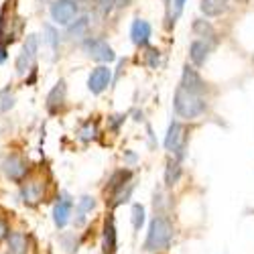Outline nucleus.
Returning a JSON list of instances; mask_svg holds the SVG:
<instances>
[{
    "mask_svg": "<svg viewBox=\"0 0 254 254\" xmlns=\"http://www.w3.org/2000/svg\"><path fill=\"white\" fill-rule=\"evenodd\" d=\"M173 240V224L165 216H155L149 224V232H146L144 240V250L146 252H159L169 248Z\"/></svg>",
    "mask_w": 254,
    "mask_h": 254,
    "instance_id": "obj_1",
    "label": "nucleus"
},
{
    "mask_svg": "<svg viewBox=\"0 0 254 254\" xmlns=\"http://www.w3.org/2000/svg\"><path fill=\"white\" fill-rule=\"evenodd\" d=\"M173 108H175V114L183 120H195L199 118L201 114H205L207 110V102L205 98L201 96H195V94H189L185 92L181 86L175 90V98H173Z\"/></svg>",
    "mask_w": 254,
    "mask_h": 254,
    "instance_id": "obj_2",
    "label": "nucleus"
},
{
    "mask_svg": "<svg viewBox=\"0 0 254 254\" xmlns=\"http://www.w3.org/2000/svg\"><path fill=\"white\" fill-rule=\"evenodd\" d=\"M185 146H187V132H185V128L181 126L179 120H171V124H169V130H167V136H165V149L171 151L177 161H181L183 155H185Z\"/></svg>",
    "mask_w": 254,
    "mask_h": 254,
    "instance_id": "obj_3",
    "label": "nucleus"
},
{
    "mask_svg": "<svg viewBox=\"0 0 254 254\" xmlns=\"http://www.w3.org/2000/svg\"><path fill=\"white\" fill-rule=\"evenodd\" d=\"M81 47H83V51H86L88 57H92L98 63H112L116 59L114 49L106 43L104 39H100V37H88L81 43Z\"/></svg>",
    "mask_w": 254,
    "mask_h": 254,
    "instance_id": "obj_4",
    "label": "nucleus"
},
{
    "mask_svg": "<svg viewBox=\"0 0 254 254\" xmlns=\"http://www.w3.org/2000/svg\"><path fill=\"white\" fill-rule=\"evenodd\" d=\"M37 53H39V37L37 35H29L25 39V45H23V51L16 57V73L18 75H25L27 71L35 69V59H37Z\"/></svg>",
    "mask_w": 254,
    "mask_h": 254,
    "instance_id": "obj_5",
    "label": "nucleus"
},
{
    "mask_svg": "<svg viewBox=\"0 0 254 254\" xmlns=\"http://www.w3.org/2000/svg\"><path fill=\"white\" fill-rule=\"evenodd\" d=\"M77 12H79V6L75 0H53L51 4V18L53 23L61 27H69L77 18Z\"/></svg>",
    "mask_w": 254,
    "mask_h": 254,
    "instance_id": "obj_6",
    "label": "nucleus"
},
{
    "mask_svg": "<svg viewBox=\"0 0 254 254\" xmlns=\"http://www.w3.org/2000/svg\"><path fill=\"white\" fill-rule=\"evenodd\" d=\"M2 171H4V175H6L10 181L23 183L25 177H27V173H29V163H27V159H23L20 155L12 153V155H6V157H4V161H2Z\"/></svg>",
    "mask_w": 254,
    "mask_h": 254,
    "instance_id": "obj_7",
    "label": "nucleus"
},
{
    "mask_svg": "<svg viewBox=\"0 0 254 254\" xmlns=\"http://www.w3.org/2000/svg\"><path fill=\"white\" fill-rule=\"evenodd\" d=\"M181 88L185 92H189V94L201 96L207 90V83L201 79V75L197 73V69H193L191 65H185L183 67V73H181Z\"/></svg>",
    "mask_w": 254,
    "mask_h": 254,
    "instance_id": "obj_8",
    "label": "nucleus"
},
{
    "mask_svg": "<svg viewBox=\"0 0 254 254\" xmlns=\"http://www.w3.org/2000/svg\"><path fill=\"white\" fill-rule=\"evenodd\" d=\"M110 81H112V69L108 65H98L92 69L88 77V90L98 96L110 86Z\"/></svg>",
    "mask_w": 254,
    "mask_h": 254,
    "instance_id": "obj_9",
    "label": "nucleus"
},
{
    "mask_svg": "<svg viewBox=\"0 0 254 254\" xmlns=\"http://www.w3.org/2000/svg\"><path fill=\"white\" fill-rule=\"evenodd\" d=\"M20 197L27 205H37L43 201L45 197V183L41 179H33V181H27L23 183V189H20Z\"/></svg>",
    "mask_w": 254,
    "mask_h": 254,
    "instance_id": "obj_10",
    "label": "nucleus"
},
{
    "mask_svg": "<svg viewBox=\"0 0 254 254\" xmlns=\"http://www.w3.org/2000/svg\"><path fill=\"white\" fill-rule=\"evenodd\" d=\"M65 96H67V83L65 79H59L47 96V110L51 114H57L63 108V104H65Z\"/></svg>",
    "mask_w": 254,
    "mask_h": 254,
    "instance_id": "obj_11",
    "label": "nucleus"
},
{
    "mask_svg": "<svg viewBox=\"0 0 254 254\" xmlns=\"http://www.w3.org/2000/svg\"><path fill=\"white\" fill-rule=\"evenodd\" d=\"M151 35H153L151 25L146 23V20H142V18H136L134 23L130 25V39H132V43L136 47H146L149 45Z\"/></svg>",
    "mask_w": 254,
    "mask_h": 254,
    "instance_id": "obj_12",
    "label": "nucleus"
},
{
    "mask_svg": "<svg viewBox=\"0 0 254 254\" xmlns=\"http://www.w3.org/2000/svg\"><path fill=\"white\" fill-rule=\"evenodd\" d=\"M71 211H73V201L67 197V195H63L55 207H53V222L57 228H65L69 224V218H71Z\"/></svg>",
    "mask_w": 254,
    "mask_h": 254,
    "instance_id": "obj_13",
    "label": "nucleus"
},
{
    "mask_svg": "<svg viewBox=\"0 0 254 254\" xmlns=\"http://www.w3.org/2000/svg\"><path fill=\"white\" fill-rule=\"evenodd\" d=\"M104 234H102V246H104V254H114L116 252V224H114V216L108 214L104 220Z\"/></svg>",
    "mask_w": 254,
    "mask_h": 254,
    "instance_id": "obj_14",
    "label": "nucleus"
},
{
    "mask_svg": "<svg viewBox=\"0 0 254 254\" xmlns=\"http://www.w3.org/2000/svg\"><path fill=\"white\" fill-rule=\"evenodd\" d=\"M209 45L205 43V41H201V39H195L191 45H189V59L193 61V65H197V67H203L205 65V61H207V57H209Z\"/></svg>",
    "mask_w": 254,
    "mask_h": 254,
    "instance_id": "obj_15",
    "label": "nucleus"
},
{
    "mask_svg": "<svg viewBox=\"0 0 254 254\" xmlns=\"http://www.w3.org/2000/svg\"><path fill=\"white\" fill-rule=\"evenodd\" d=\"M94 207H96V199L92 195L79 197L77 207H75V226H83V224H86V214H90Z\"/></svg>",
    "mask_w": 254,
    "mask_h": 254,
    "instance_id": "obj_16",
    "label": "nucleus"
},
{
    "mask_svg": "<svg viewBox=\"0 0 254 254\" xmlns=\"http://www.w3.org/2000/svg\"><path fill=\"white\" fill-rule=\"evenodd\" d=\"M179 179H181V163L173 157L167 161V167H165V185L173 187L179 183Z\"/></svg>",
    "mask_w": 254,
    "mask_h": 254,
    "instance_id": "obj_17",
    "label": "nucleus"
},
{
    "mask_svg": "<svg viewBox=\"0 0 254 254\" xmlns=\"http://www.w3.org/2000/svg\"><path fill=\"white\" fill-rule=\"evenodd\" d=\"M199 10H201L205 16H220V14H224L228 8H226L224 0H201V2H199Z\"/></svg>",
    "mask_w": 254,
    "mask_h": 254,
    "instance_id": "obj_18",
    "label": "nucleus"
},
{
    "mask_svg": "<svg viewBox=\"0 0 254 254\" xmlns=\"http://www.w3.org/2000/svg\"><path fill=\"white\" fill-rule=\"evenodd\" d=\"M132 189H134V183H132V181L126 183V185H122V187H118V189H114L112 197H110V205H112V207H118V205L126 203V201L130 199V195H132Z\"/></svg>",
    "mask_w": 254,
    "mask_h": 254,
    "instance_id": "obj_19",
    "label": "nucleus"
},
{
    "mask_svg": "<svg viewBox=\"0 0 254 254\" xmlns=\"http://www.w3.org/2000/svg\"><path fill=\"white\" fill-rule=\"evenodd\" d=\"M8 254H27V236L14 232L8 236Z\"/></svg>",
    "mask_w": 254,
    "mask_h": 254,
    "instance_id": "obj_20",
    "label": "nucleus"
},
{
    "mask_svg": "<svg viewBox=\"0 0 254 254\" xmlns=\"http://www.w3.org/2000/svg\"><path fill=\"white\" fill-rule=\"evenodd\" d=\"M193 33L197 37H201V41L205 39H216V29L211 27L209 20H203V18H197L193 23Z\"/></svg>",
    "mask_w": 254,
    "mask_h": 254,
    "instance_id": "obj_21",
    "label": "nucleus"
},
{
    "mask_svg": "<svg viewBox=\"0 0 254 254\" xmlns=\"http://www.w3.org/2000/svg\"><path fill=\"white\" fill-rule=\"evenodd\" d=\"M132 181V171H128V169H120V171H116L110 181H108V187H110V191H114V189L126 185V183H130Z\"/></svg>",
    "mask_w": 254,
    "mask_h": 254,
    "instance_id": "obj_22",
    "label": "nucleus"
},
{
    "mask_svg": "<svg viewBox=\"0 0 254 254\" xmlns=\"http://www.w3.org/2000/svg\"><path fill=\"white\" fill-rule=\"evenodd\" d=\"M88 18L83 16V18H77L75 20V25L71 23L67 29H69V35H71V39H81V37H86V33H88Z\"/></svg>",
    "mask_w": 254,
    "mask_h": 254,
    "instance_id": "obj_23",
    "label": "nucleus"
},
{
    "mask_svg": "<svg viewBox=\"0 0 254 254\" xmlns=\"http://www.w3.org/2000/svg\"><path fill=\"white\" fill-rule=\"evenodd\" d=\"M77 136H79V140H83V142L94 140V138H96V122H94V120H86V122L81 124Z\"/></svg>",
    "mask_w": 254,
    "mask_h": 254,
    "instance_id": "obj_24",
    "label": "nucleus"
},
{
    "mask_svg": "<svg viewBox=\"0 0 254 254\" xmlns=\"http://www.w3.org/2000/svg\"><path fill=\"white\" fill-rule=\"evenodd\" d=\"M43 31H45V35H47L45 41L49 43V47H51L53 51H57V49H59V33L55 31V27H53V25H45Z\"/></svg>",
    "mask_w": 254,
    "mask_h": 254,
    "instance_id": "obj_25",
    "label": "nucleus"
},
{
    "mask_svg": "<svg viewBox=\"0 0 254 254\" xmlns=\"http://www.w3.org/2000/svg\"><path fill=\"white\" fill-rule=\"evenodd\" d=\"M142 224H144V207L140 203H134L132 205V226L138 232L142 228Z\"/></svg>",
    "mask_w": 254,
    "mask_h": 254,
    "instance_id": "obj_26",
    "label": "nucleus"
},
{
    "mask_svg": "<svg viewBox=\"0 0 254 254\" xmlns=\"http://www.w3.org/2000/svg\"><path fill=\"white\" fill-rule=\"evenodd\" d=\"M14 106V96L10 94V90H2L0 94V112H8Z\"/></svg>",
    "mask_w": 254,
    "mask_h": 254,
    "instance_id": "obj_27",
    "label": "nucleus"
},
{
    "mask_svg": "<svg viewBox=\"0 0 254 254\" xmlns=\"http://www.w3.org/2000/svg\"><path fill=\"white\" fill-rule=\"evenodd\" d=\"M159 57H161V53H159V49H155V47H151L149 49V61H146V65L149 67H157L159 65Z\"/></svg>",
    "mask_w": 254,
    "mask_h": 254,
    "instance_id": "obj_28",
    "label": "nucleus"
},
{
    "mask_svg": "<svg viewBox=\"0 0 254 254\" xmlns=\"http://www.w3.org/2000/svg\"><path fill=\"white\" fill-rule=\"evenodd\" d=\"M124 120H126V116H124V114H116V116H110V118H108V122H110V128H112V130H118V126H120Z\"/></svg>",
    "mask_w": 254,
    "mask_h": 254,
    "instance_id": "obj_29",
    "label": "nucleus"
},
{
    "mask_svg": "<svg viewBox=\"0 0 254 254\" xmlns=\"http://www.w3.org/2000/svg\"><path fill=\"white\" fill-rule=\"evenodd\" d=\"M10 230H8V222L4 218H0V242H2L4 238H8Z\"/></svg>",
    "mask_w": 254,
    "mask_h": 254,
    "instance_id": "obj_30",
    "label": "nucleus"
},
{
    "mask_svg": "<svg viewBox=\"0 0 254 254\" xmlns=\"http://www.w3.org/2000/svg\"><path fill=\"white\" fill-rule=\"evenodd\" d=\"M185 6V0H173V18H179Z\"/></svg>",
    "mask_w": 254,
    "mask_h": 254,
    "instance_id": "obj_31",
    "label": "nucleus"
},
{
    "mask_svg": "<svg viewBox=\"0 0 254 254\" xmlns=\"http://www.w3.org/2000/svg\"><path fill=\"white\" fill-rule=\"evenodd\" d=\"M8 59V53H6V45H0V65Z\"/></svg>",
    "mask_w": 254,
    "mask_h": 254,
    "instance_id": "obj_32",
    "label": "nucleus"
},
{
    "mask_svg": "<svg viewBox=\"0 0 254 254\" xmlns=\"http://www.w3.org/2000/svg\"><path fill=\"white\" fill-rule=\"evenodd\" d=\"M126 159H128V161H136V157L132 153H126Z\"/></svg>",
    "mask_w": 254,
    "mask_h": 254,
    "instance_id": "obj_33",
    "label": "nucleus"
},
{
    "mask_svg": "<svg viewBox=\"0 0 254 254\" xmlns=\"http://www.w3.org/2000/svg\"><path fill=\"white\" fill-rule=\"evenodd\" d=\"M0 94H2V92H0Z\"/></svg>",
    "mask_w": 254,
    "mask_h": 254,
    "instance_id": "obj_34",
    "label": "nucleus"
}]
</instances>
